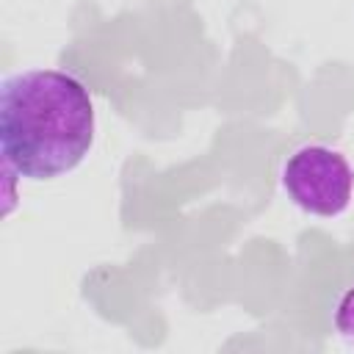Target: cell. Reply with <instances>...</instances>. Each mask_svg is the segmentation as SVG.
<instances>
[{"label":"cell","instance_id":"6da1fadb","mask_svg":"<svg viewBox=\"0 0 354 354\" xmlns=\"http://www.w3.org/2000/svg\"><path fill=\"white\" fill-rule=\"evenodd\" d=\"M94 127L91 94L69 72L25 69L0 86V152L19 177L44 183L77 169Z\"/></svg>","mask_w":354,"mask_h":354},{"label":"cell","instance_id":"7a4b0ae2","mask_svg":"<svg viewBox=\"0 0 354 354\" xmlns=\"http://www.w3.org/2000/svg\"><path fill=\"white\" fill-rule=\"evenodd\" d=\"M282 188L288 199L313 216H340L354 191V171L348 160L324 144L299 147L282 166Z\"/></svg>","mask_w":354,"mask_h":354},{"label":"cell","instance_id":"3957f363","mask_svg":"<svg viewBox=\"0 0 354 354\" xmlns=\"http://www.w3.org/2000/svg\"><path fill=\"white\" fill-rule=\"evenodd\" d=\"M335 332H337V340L348 351H354V285L340 296L335 307Z\"/></svg>","mask_w":354,"mask_h":354}]
</instances>
